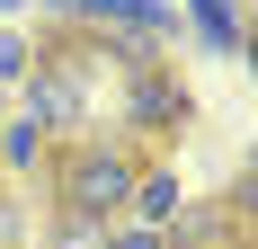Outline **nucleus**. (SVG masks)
Listing matches in <instances>:
<instances>
[{"label": "nucleus", "instance_id": "1", "mask_svg": "<svg viewBox=\"0 0 258 249\" xmlns=\"http://www.w3.org/2000/svg\"><path fill=\"white\" fill-rule=\"evenodd\" d=\"M134 178H143V160H134V143H116V134H80V143L45 151V187L62 214H98V223H116L134 196Z\"/></svg>", "mask_w": 258, "mask_h": 249}, {"label": "nucleus", "instance_id": "2", "mask_svg": "<svg viewBox=\"0 0 258 249\" xmlns=\"http://www.w3.org/2000/svg\"><path fill=\"white\" fill-rule=\"evenodd\" d=\"M27 125H36L53 151L89 134V72H80V45H72V36L36 53V72H27Z\"/></svg>", "mask_w": 258, "mask_h": 249}, {"label": "nucleus", "instance_id": "3", "mask_svg": "<svg viewBox=\"0 0 258 249\" xmlns=\"http://www.w3.org/2000/svg\"><path fill=\"white\" fill-rule=\"evenodd\" d=\"M160 125H196V98L169 63H143L125 72V134H160Z\"/></svg>", "mask_w": 258, "mask_h": 249}, {"label": "nucleus", "instance_id": "4", "mask_svg": "<svg viewBox=\"0 0 258 249\" xmlns=\"http://www.w3.org/2000/svg\"><path fill=\"white\" fill-rule=\"evenodd\" d=\"M169 214H178V178H169V169H143V178H134V196H125V223L160 231Z\"/></svg>", "mask_w": 258, "mask_h": 249}, {"label": "nucleus", "instance_id": "5", "mask_svg": "<svg viewBox=\"0 0 258 249\" xmlns=\"http://www.w3.org/2000/svg\"><path fill=\"white\" fill-rule=\"evenodd\" d=\"M45 134H36V125L27 116H0V169H18V178H45Z\"/></svg>", "mask_w": 258, "mask_h": 249}, {"label": "nucleus", "instance_id": "6", "mask_svg": "<svg viewBox=\"0 0 258 249\" xmlns=\"http://www.w3.org/2000/svg\"><path fill=\"white\" fill-rule=\"evenodd\" d=\"M36 36H27V27H0V98H9V89H27V72H36Z\"/></svg>", "mask_w": 258, "mask_h": 249}, {"label": "nucleus", "instance_id": "7", "mask_svg": "<svg viewBox=\"0 0 258 249\" xmlns=\"http://www.w3.org/2000/svg\"><path fill=\"white\" fill-rule=\"evenodd\" d=\"M53 249H107V223H98V214H53Z\"/></svg>", "mask_w": 258, "mask_h": 249}, {"label": "nucleus", "instance_id": "8", "mask_svg": "<svg viewBox=\"0 0 258 249\" xmlns=\"http://www.w3.org/2000/svg\"><path fill=\"white\" fill-rule=\"evenodd\" d=\"M18 240H27V205L0 187V249H18Z\"/></svg>", "mask_w": 258, "mask_h": 249}, {"label": "nucleus", "instance_id": "9", "mask_svg": "<svg viewBox=\"0 0 258 249\" xmlns=\"http://www.w3.org/2000/svg\"><path fill=\"white\" fill-rule=\"evenodd\" d=\"M18 9H27V0H0V18H18Z\"/></svg>", "mask_w": 258, "mask_h": 249}, {"label": "nucleus", "instance_id": "10", "mask_svg": "<svg viewBox=\"0 0 258 249\" xmlns=\"http://www.w3.org/2000/svg\"><path fill=\"white\" fill-rule=\"evenodd\" d=\"M80 9H89V18H98V9H107V0H80Z\"/></svg>", "mask_w": 258, "mask_h": 249}, {"label": "nucleus", "instance_id": "11", "mask_svg": "<svg viewBox=\"0 0 258 249\" xmlns=\"http://www.w3.org/2000/svg\"><path fill=\"white\" fill-rule=\"evenodd\" d=\"M0 116H9V98H0Z\"/></svg>", "mask_w": 258, "mask_h": 249}]
</instances>
